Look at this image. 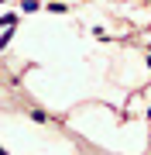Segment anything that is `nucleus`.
I'll list each match as a JSON object with an SVG mask.
<instances>
[{
    "label": "nucleus",
    "mask_w": 151,
    "mask_h": 155,
    "mask_svg": "<svg viewBox=\"0 0 151 155\" xmlns=\"http://www.w3.org/2000/svg\"><path fill=\"white\" fill-rule=\"evenodd\" d=\"M0 155H7V152H4V148H0Z\"/></svg>",
    "instance_id": "f257e3e1"
}]
</instances>
